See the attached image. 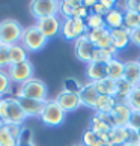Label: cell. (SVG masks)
Here are the masks:
<instances>
[{"instance_id":"6da1fadb","label":"cell","mask_w":140,"mask_h":146,"mask_svg":"<svg viewBox=\"0 0 140 146\" xmlns=\"http://www.w3.org/2000/svg\"><path fill=\"white\" fill-rule=\"evenodd\" d=\"M47 95H48L47 84L36 77L20 84L17 88V92H15V98H29L38 101H47Z\"/></svg>"},{"instance_id":"7a4b0ae2","label":"cell","mask_w":140,"mask_h":146,"mask_svg":"<svg viewBox=\"0 0 140 146\" xmlns=\"http://www.w3.org/2000/svg\"><path fill=\"white\" fill-rule=\"evenodd\" d=\"M23 30H24V27L20 24L18 20L5 18L3 21H0V42L6 44L9 47L20 44Z\"/></svg>"},{"instance_id":"3957f363","label":"cell","mask_w":140,"mask_h":146,"mask_svg":"<svg viewBox=\"0 0 140 146\" xmlns=\"http://www.w3.org/2000/svg\"><path fill=\"white\" fill-rule=\"evenodd\" d=\"M48 39L42 35V32L35 26H29V27H24L23 35H21V41L20 44L23 45L29 53H36L41 51L42 48L47 45Z\"/></svg>"},{"instance_id":"277c9868","label":"cell","mask_w":140,"mask_h":146,"mask_svg":"<svg viewBox=\"0 0 140 146\" xmlns=\"http://www.w3.org/2000/svg\"><path fill=\"white\" fill-rule=\"evenodd\" d=\"M66 117V111L62 110V107L57 104L54 100H47L44 110H42L41 115V122L44 123L45 127H59L65 122Z\"/></svg>"},{"instance_id":"5b68a950","label":"cell","mask_w":140,"mask_h":146,"mask_svg":"<svg viewBox=\"0 0 140 146\" xmlns=\"http://www.w3.org/2000/svg\"><path fill=\"white\" fill-rule=\"evenodd\" d=\"M6 71H8L11 82L20 86L26 82H29L30 78H33L35 68H33V63L30 60H26V62H21L17 65H9V68Z\"/></svg>"},{"instance_id":"8992f818","label":"cell","mask_w":140,"mask_h":146,"mask_svg":"<svg viewBox=\"0 0 140 146\" xmlns=\"http://www.w3.org/2000/svg\"><path fill=\"white\" fill-rule=\"evenodd\" d=\"M32 17L38 20L59 14V2L56 0H33L29 5Z\"/></svg>"},{"instance_id":"52a82bcc","label":"cell","mask_w":140,"mask_h":146,"mask_svg":"<svg viewBox=\"0 0 140 146\" xmlns=\"http://www.w3.org/2000/svg\"><path fill=\"white\" fill-rule=\"evenodd\" d=\"M26 119H27V116H26V113L21 109L18 98H15V96H8L6 115L3 117L5 125H23Z\"/></svg>"},{"instance_id":"ba28073f","label":"cell","mask_w":140,"mask_h":146,"mask_svg":"<svg viewBox=\"0 0 140 146\" xmlns=\"http://www.w3.org/2000/svg\"><path fill=\"white\" fill-rule=\"evenodd\" d=\"M95 51V45L88 39V36L83 35L74 41V54L80 62L89 63L92 62V56Z\"/></svg>"},{"instance_id":"9c48e42d","label":"cell","mask_w":140,"mask_h":146,"mask_svg":"<svg viewBox=\"0 0 140 146\" xmlns=\"http://www.w3.org/2000/svg\"><path fill=\"white\" fill-rule=\"evenodd\" d=\"M36 27L42 32L47 39L57 36L60 33V27H62V21L59 15H51V17H45L36 21Z\"/></svg>"},{"instance_id":"30bf717a","label":"cell","mask_w":140,"mask_h":146,"mask_svg":"<svg viewBox=\"0 0 140 146\" xmlns=\"http://www.w3.org/2000/svg\"><path fill=\"white\" fill-rule=\"evenodd\" d=\"M54 101L62 107V110L66 111V113H68V111H75L78 107H82V101H80L78 94L65 90V89H62V90L56 95Z\"/></svg>"},{"instance_id":"8fae6325","label":"cell","mask_w":140,"mask_h":146,"mask_svg":"<svg viewBox=\"0 0 140 146\" xmlns=\"http://www.w3.org/2000/svg\"><path fill=\"white\" fill-rule=\"evenodd\" d=\"M78 96H80V101H82V106L88 107V109H92L95 110V104H96V100H98V90H96V86L92 82H88L86 84L82 86V89L78 92Z\"/></svg>"},{"instance_id":"7c38bea8","label":"cell","mask_w":140,"mask_h":146,"mask_svg":"<svg viewBox=\"0 0 140 146\" xmlns=\"http://www.w3.org/2000/svg\"><path fill=\"white\" fill-rule=\"evenodd\" d=\"M131 113H133V110L128 107V104H116L115 109L110 113L113 127H128Z\"/></svg>"},{"instance_id":"4fadbf2b","label":"cell","mask_w":140,"mask_h":146,"mask_svg":"<svg viewBox=\"0 0 140 146\" xmlns=\"http://www.w3.org/2000/svg\"><path fill=\"white\" fill-rule=\"evenodd\" d=\"M110 36H111V45L116 48L117 51L127 48V45L131 42V29L128 27H121V29H115L110 30Z\"/></svg>"},{"instance_id":"5bb4252c","label":"cell","mask_w":140,"mask_h":146,"mask_svg":"<svg viewBox=\"0 0 140 146\" xmlns=\"http://www.w3.org/2000/svg\"><path fill=\"white\" fill-rule=\"evenodd\" d=\"M18 102L27 117H41L45 106V101L29 100V98H18Z\"/></svg>"},{"instance_id":"9a60e30c","label":"cell","mask_w":140,"mask_h":146,"mask_svg":"<svg viewBox=\"0 0 140 146\" xmlns=\"http://www.w3.org/2000/svg\"><path fill=\"white\" fill-rule=\"evenodd\" d=\"M113 128V122L110 119V115L104 113H95L90 122V129L95 131L96 134H107Z\"/></svg>"},{"instance_id":"2e32d148","label":"cell","mask_w":140,"mask_h":146,"mask_svg":"<svg viewBox=\"0 0 140 146\" xmlns=\"http://www.w3.org/2000/svg\"><path fill=\"white\" fill-rule=\"evenodd\" d=\"M107 134H96L90 128H88L83 133L82 145L83 146H109V137H107Z\"/></svg>"},{"instance_id":"e0dca14e","label":"cell","mask_w":140,"mask_h":146,"mask_svg":"<svg viewBox=\"0 0 140 146\" xmlns=\"http://www.w3.org/2000/svg\"><path fill=\"white\" fill-rule=\"evenodd\" d=\"M86 75H88L89 82L92 83L100 82V80L107 77V65L98 62H89L88 66H86Z\"/></svg>"},{"instance_id":"ac0fdd59","label":"cell","mask_w":140,"mask_h":146,"mask_svg":"<svg viewBox=\"0 0 140 146\" xmlns=\"http://www.w3.org/2000/svg\"><path fill=\"white\" fill-rule=\"evenodd\" d=\"M123 80H127L133 88L140 86V68H139V63L136 60L125 63V69H123Z\"/></svg>"},{"instance_id":"d6986e66","label":"cell","mask_w":140,"mask_h":146,"mask_svg":"<svg viewBox=\"0 0 140 146\" xmlns=\"http://www.w3.org/2000/svg\"><path fill=\"white\" fill-rule=\"evenodd\" d=\"M104 21H105V26L109 30L123 27V11H121L119 8H113L104 17Z\"/></svg>"},{"instance_id":"ffe728a7","label":"cell","mask_w":140,"mask_h":146,"mask_svg":"<svg viewBox=\"0 0 140 146\" xmlns=\"http://www.w3.org/2000/svg\"><path fill=\"white\" fill-rule=\"evenodd\" d=\"M109 146H122L127 143V127H113L109 134Z\"/></svg>"},{"instance_id":"44dd1931","label":"cell","mask_w":140,"mask_h":146,"mask_svg":"<svg viewBox=\"0 0 140 146\" xmlns=\"http://www.w3.org/2000/svg\"><path fill=\"white\" fill-rule=\"evenodd\" d=\"M123 69H125V63L121 62L117 57L111 59V60L107 63V77L115 80H122L123 78Z\"/></svg>"},{"instance_id":"7402d4cb","label":"cell","mask_w":140,"mask_h":146,"mask_svg":"<svg viewBox=\"0 0 140 146\" xmlns=\"http://www.w3.org/2000/svg\"><path fill=\"white\" fill-rule=\"evenodd\" d=\"M133 90V86L127 82V80H117L116 82V95H115V100H116V104H127V100L130 96Z\"/></svg>"},{"instance_id":"603a6c76","label":"cell","mask_w":140,"mask_h":146,"mask_svg":"<svg viewBox=\"0 0 140 146\" xmlns=\"http://www.w3.org/2000/svg\"><path fill=\"white\" fill-rule=\"evenodd\" d=\"M116 106V100L115 96H109V95H100L95 104V111L96 113H104V115H110L111 110Z\"/></svg>"},{"instance_id":"cb8c5ba5","label":"cell","mask_w":140,"mask_h":146,"mask_svg":"<svg viewBox=\"0 0 140 146\" xmlns=\"http://www.w3.org/2000/svg\"><path fill=\"white\" fill-rule=\"evenodd\" d=\"M29 51L21 45V44H15L9 47V65H17L21 62L29 60L27 59Z\"/></svg>"},{"instance_id":"d4e9b609","label":"cell","mask_w":140,"mask_h":146,"mask_svg":"<svg viewBox=\"0 0 140 146\" xmlns=\"http://www.w3.org/2000/svg\"><path fill=\"white\" fill-rule=\"evenodd\" d=\"M96 90L100 95H109V96H115L116 95V82L109 77H105L103 80L95 83Z\"/></svg>"},{"instance_id":"484cf974","label":"cell","mask_w":140,"mask_h":146,"mask_svg":"<svg viewBox=\"0 0 140 146\" xmlns=\"http://www.w3.org/2000/svg\"><path fill=\"white\" fill-rule=\"evenodd\" d=\"M82 2L80 0H63V2H59V14L62 15L63 18H72L74 15V9L80 6Z\"/></svg>"},{"instance_id":"4316f807","label":"cell","mask_w":140,"mask_h":146,"mask_svg":"<svg viewBox=\"0 0 140 146\" xmlns=\"http://www.w3.org/2000/svg\"><path fill=\"white\" fill-rule=\"evenodd\" d=\"M12 94V82H11L6 69H0V98H6Z\"/></svg>"},{"instance_id":"83f0119b","label":"cell","mask_w":140,"mask_h":146,"mask_svg":"<svg viewBox=\"0 0 140 146\" xmlns=\"http://www.w3.org/2000/svg\"><path fill=\"white\" fill-rule=\"evenodd\" d=\"M123 26L128 29H139L140 27V12L136 11H123Z\"/></svg>"},{"instance_id":"f1b7e54d","label":"cell","mask_w":140,"mask_h":146,"mask_svg":"<svg viewBox=\"0 0 140 146\" xmlns=\"http://www.w3.org/2000/svg\"><path fill=\"white\" fill-rule=\"evenodd\" d=\"M20 139H17L9 131L8 125H3L0 128V146H18Z\"/></svg>"},{"instance_id":"f546056e","label":"cell","mask_w":140,"mask_h":146,"mask_svg":"<svg viewBox=\"0 0 140 146\" xmlns=\"http://www.w3.org/2000/svg\"><path fill=\"white\" fill-rule=\"evenodd\" d=\"M60 35L68 41H75L77 39V33H75V27L72 23V18H66L62 21V27H60Z\"/></svg>"},{"instance_id":"4dcf8cb0","label":"cell","mask_w":140,"mask_h":146,"mask_svg":"<svg viewBox=\"0 0 140 146\" xmlns=\"http://www.w3.org/2000/svg\"><path fill=\"white\" fill-rule=\"evenodd\" d=\"M115 3H116L115 0H98L95 3V6L92 8V12L101 15V17H105L109 14V11L115 8Z\"/></svg>"},{"instance_id":"1f68e13d","label":"cell","mask_w":140,"mask_h":146,"mask_svg":"<svg viewBox=\"0 0 140 146\" xmlns=\"http://www.w3.org/2000/svg\"><path fill=\"white\" fill-rule=\"evenodd\" d=\"M84 21H86V26H88L89 30L107 27V26H105V21H104V17H101V15H98V14H94V12H90L88 17H86Z\"/></svg>"},{"instance_id":"d6a6232c","label":"cell","mask_w":140,"mask_h":146,"mask_svg":"<svg viewBox=\"0 0 140 146\" xmlns=\"http://www.w3.org/2000/svg\"><path fill=\"white\" fill-rule=\"evenodd\" d=\"M110 33V30L107 27H103V29H95V30H89L88 33H86V36H88V39L92 42V44L96 47L101 42V39H103L104 36H107Z\"/></svg>"},{"instance_id":"836d02e7","label":"cell","mask_w":140,"mask_h":146,"mask_svg":"<svg viewBox=\"0 0 140 146\" xmlns=\"http://www.w3.org/2000/svg\"><path fill=\"white\" fill-rule=\"evenodd\" d=\"M111 59H115V56L111 54L109 50H104V48H95L94 56H92V62H98V63H109Z\"/></svg>"},{"instance_id":"e575fe53","label":"cell","mask_w":140,"mask_h":146,"mask_svg":"<svg viewBox=\"0 0 140 146\" xmlns=\"http://www.w3.org/2000/svg\"><path fill=\"white\" fill-rule=\"evenodd\" d=\"M127 104L131 110H140V86L133 88L131 94L127 100Z\"/></svg>"},{"instance_id":"d590c367","label":"cell","mask_w":140,"mask_h":146,"mask_svg":"<svg viewBox=\"0 0 140 146\" xmlns=\"http://www.w3.org/2000/svg\"><path fill=\"white\" fill-rule=\"evenodd\" d=\"M9 68V45L0 42V69Z\"/></svg>"},{"instance_id":"8d00e7d4","label":"cell","mask_w":140,"mask_h":146,"mask_svg":"<svg viewBox=\"0 0 140 146\" xmlns=\"http://www.w3.org/2000/svg\"><path fill=\"white\" fill-rule=\"evenodd\" d=\"M18 146H36L33 142V137H32V131L27 128H23V133L20 136V142Z\"/></svg>"},{"instance_id":"74e56055","label":"cell","mask_w":140,"mask_h":146,"mask_svg":"<svg viewBox=\"0 0 140 146\" xmlns=\"http://www.w3.org/2000/svg\"><path fill=\"white\" fill-rule=\"evenodd\" d=\"M72 23H74V27H75V33H77V36H83L89 32L88 26H86V21L82 20V18H72Z\"/></svg>"},{"instance_id":"f35d334b","label":"cell","mask_w":140,"mask_h":146,"mask_svg":"<svg viewBox=\"0 0 140 146\" xmlns=\"http://www.w3.org/2000/svg\"><path fill=\"white\" fill-rule=\"evenodd\" d=\"M63 84H65V88H63L65 90L75 92V94H78L80 89H82V86H83L80 82H77L75 78H68V80H65V83H63Z\"/></svg>"},{"instance_id":"ab89813d","label":"cell","mask_w":140,"mask_h":146,"mask_svg":"<svg viewBox=\"0 0 140 146\" xmlns=\"http://www.w3.org/2000/svg\"><path fill=\"white\" fill-rule=\"evenodd\" d=\"M127 143H130V145H140V139H139L137 129H133L130 127H127Z\"/></svg>"},{"instance_id":"60d3db41","label":"cell","mask_w":140,"mask_h":146,"mask_svg":"<svg viewBox=\"0 0 140 146\" xmlns=\"http://www.w3.org/2000/svg\"><path fill=\"white\" fill-rule=\"evenodd\" d=\"M128 127L133 128V129H137V131L140 129V110H133Z\"/></svg>"},{"instance_id":"b9f144b4","label":"cell","mask_w":140,"mask_h":146,"mask_svg":"<svg viewBox=\"0 0 140 146\" xmlns=\"http://www.w3.org/2000/svg\"><path fill=\"white\" fill-rule=\"evenodd\" d=\"M131 42H133L136 47L140 48V27L131 30Z\"/></svg>"},{"instance_id":"7bdbcfd3","label":"cell","mask_w":140,"mask_h":146,"mask_svg":"<svg viewBox=\"0 0 140 146\" xmlns=\"http://www.w3.org/2000/svg\"><path fill=\"white\" fill-rule=\"evenodd\" d=\"M6 107H8V96L6 98H0V119L2 121L5 115H6Z\"/></svg>"},{"instance_id":"ee69618b","label":"cell","mask_w":140,"mask_h":146,"mask_svg":"<svg viewBox=\"0 0 140 146\" xmlns=\"http://www.w3.org/2000/svg\"><path fill=\"white\" fill-rule=\"evenodd\" d=\"M125 11H136L137 12V8H139V0H130V2H125L123 5Z\"/></svg>"},{"instance_id":"f6af8a7d","label":"cell","mask_w":140,"mask_h":146,"mask_svg":"<svg viewBox=\"0 0 140 146\" xmlns=\"http://www.w3.org/2000/svg\"><path fill=\"white\" fill-rule=\"evenodd\" d=\"M122 146H139V145H130V143H125V145H122Z\"/></svg>"},{"instance_id":"bcb514c9","label":"cell","mask_w":140,"mask_h":146,"mask_svg":"<svg viewBox=\"0 0 140 146\" xmlns=\"http://www.w3.org/2000/svg\"><path fill=\"white\" fill-rule=\"evenodd\" d=\"M3 125H5V122H3V121H2V119H0V128H2V127H3Z\"/></svg>"},{"instance_id":"7dc6e473","label":"cell","mask_w":140,"mask_h":146,"mask_svg":"<svg viewBox=\"0 0 140 146\" xmlns=\"http://www.w3.org/2000/svg\"><path fill=\"white\" fill-rule=\"evenodd\" d=\"M137 63H139V68H140V57H139V60H137Z\"/></svg>"},{"instance_id":"c3c4849f","label":"cell","mask_w":140,"mask_h":146,"mask_svg":"<svg viewBox=\"0 0 140 146\" xmlns=\"http://www.w3.org/2000/svg\"><path fill=\"white\" fill-rule=\"evenodd\" d=\"M137 133H139V139H140V129H139V131H137Z\"/></svg>"},{"instance_id":"681fc988","label":"cell","mask_w":140,"mask_h":146,"mask_svg":"<svg viewBox=\"0 0 140 146\" xmlns=\"http://www.w3.org/2000/svg\"><path fill=\"white\" fill-rule=\"evenodd\" d=\"M75 146H83V145H75Z\"/></svg>"},{"instance_id":"f907efd6","label":"cell","mask_w":140,"mask_h":146,"mask_svg":"<svg viewBox=\"0 0 140 146\" xmlns=\"http://www.w3.org/2000/svg\"><path fill=\"white\" fill-rule=\"evenodd\" d=\"M139 146H140V145H139Z\"/></svg>"}]
</instances>
